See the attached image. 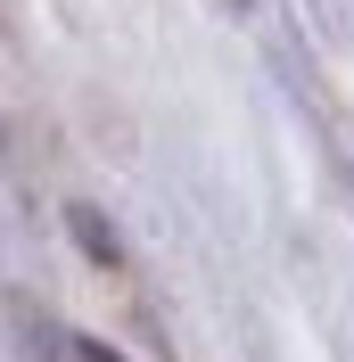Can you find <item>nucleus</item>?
Segmentation results:
<instances>
[{"label":"nucleus","mask_w":354,"mask_h":362,"mask_svg":"<svg viewBox=\"0 0 354 362\" xmlns=\"http://www.w3.org/2000/svg\"><path fill=\"white\" fill-rule=\"evenodd\" d=\"M74 230H83V247H91V255H115V239L99 230V214H91V206H74Z\"/></svg>","instance_id":"obj_1"},{"label":"nucleus","mask_w":354,"mask_h":362,"mask_svg":"<svg viewBox=\"0 0 354 362\" xmlns=\"http://www.w3.org/2000/svg\"><path fill=\"white\" fill-rule=\"evenodd\" d=\"M67 362H124L115 346H99V338H67Z\"/></svg>","instance_id":"obj_2"}]
</instances>
